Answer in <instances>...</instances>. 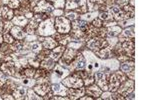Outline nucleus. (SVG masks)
<instances>
[{"instance_id": "nucleus-1", "label": "nucleus", "mask_w": 150, "mask_h": 100, "mask_svg": "<svg viewBox=\"0 0 150 100\" xmlns=\"http://www.w3.org/2000/svg\"><path fill=\"white\" fill-rule=\"evenodd\" d=\"M89 22L82 20V19H77L71 22V29H70V36L73 40H80L85 42L84 37H85L87 31H88Z\"/></svg>"}, {"instance_id": "nucleus-2", "label": "nucleus", "mask_w": 150, "mask_h": 100, "mask_svg": "<svg viewBox=\"0 0 150 100\" xmlns=\"http://www.w3.org/2000/svg\"><path fill=\"white\" fill-rule=\"evenodd\" d=\"M54 19L55 17L50 16L49 18L43 20L42 22L39 23L37 29H36V35L39 36H52L53 34L56 32L54 27Z\"/></svg>"}, {"instance_id": "nucleus-3", "label": "nucleus", "mask_w": 150, "mask_h": 100, "mask_svg": "<svg viewBox=\"0 0 150 100\" xmlns=\"http://www.w3.org/2000/svg\"><path fill=\"white\" fill-rule=\"evenodd\" d=\"M127 79V75L121 70L110 72L109 77H108V90L111 92L117 91L118 87L124 80Z\"/></svg>"}, {"instance_id": "nucleus-4", "label": "nucleus", "mask_w": 150, "mask_h": 100, "mask_svg": "<svg viewBox=\"0 0 150 100\" xmlns=\"http://www.w3.org/2000/svg\"><path fill=\"white\" fill-rule=\"evenodd\" d=\"M64 10H74L78 14H84L88 11L86 0H66Z\"/></svg>"}, {"instance_id": "nucleus-5", "label": "nucleus", "mask_w": 150, "mask_h": 100, "mask_svg": "<svg viewBox=\"0 0 150 100\" xmlns=\"http://www.w3.org/2000/svg\"><path fill=\"white\" fill-rule=\"evenodd\" d=\"M54 27L56 32L60 34H67L70 32V29H71V21H69L64 15L55 17Z\"/></svg>"}, {"instance_id": "nucleus-6", "label": "nucleus", "mask_w": 150, "mask_h": 100, "mask_svg": "<svg viewBox=\"0 0 150 100\" xmlns=\"http://www.w3.org/2000/svg\"><path fill=\"white\" fill-rule=\"evenodd\" d=\"M108 46L107 40L106 38H101V37H94L89 39L85 44V48H87L89 51H91L92 53H95L96 51L100 50L101 48H104Z\"/></svg>"}, {"instance_id": "nucleus-7", "label": "nucleus", "mask_w": 150, "mask_h": 100, "mask_svg": "<svg viewBox=\"0 0 150 100\" xmlns=\"http://www.w3.org/2000/svg\"><path fill=\"white\" fill-rule=\"evenodd\" d=\"M109 70L106 72L98 70L94 73V79H95V83L102 89V91H107L108 90V77L110 74Z\"/></svg>"}, {"instance_id": "nucleus-8", "label": "nucleus", "mask_w": 150, "mask_h": 100, "mask_svg": "<svg viewBox=\"0 0 150 100\" xmlns=\"http://www.w3.org/2000/svg\"><path fill=\"white\" fill-rule=\"evenodd\" d=\"M79 52H81V51L72 49V48H69V47H67V46H66L63 54H62L61 58H60L58 62H59V64H61L62 66L67 68L69 66L70 63L73 61V59L76 57V55L78 54Z\"/></svg>"}, {"instance_id": "nucleus-9", "label": "nucleus", "mask_w": 150, "mask_h": 100, "mask_svg": "<svg viewBox=\"0 0 150 100\" xmlns=\"http://www.w3.org/2000/svg\"><path fill=\"white\" fill-rule=\"evenodd\" d=\"M61 83L63 84L64 86H66L67 88H80V87L84 86L83 80H82L81 78L73 76V75H71V74L64 77L63 79L61 80Z\"/></svg>"}, {"instance_id": "nucleus-10", "label": "nucleus", "mask_w": 150, "mask_h": 100, "mask_svg": "<svg viewBox=\"0 0 150 100\" xmlns=\"http://www.w3.org/2000/svg\"><path fill=\"white\" fill-rule=\"evenodd\" d=\"M86 67V59L83 56L81 52H79L76 55V57L73 59V61L69 64V66L67 67L69 69V71H74V70H80V69H85Z\"/></svg>"}, {"instance_id": "nucleus-11", "label": "nucleus", "mask_w": 150, "mask_h": 100, "mask_svg": "<svg viewBox=\"0 0 150 100\" xmlns=\"http://www.w3.org/2000/svg\"><path fill=\"white\" fill-rule=\"evenodd\" d=\"M134 89H135L134 80L127 78L126 80H124V81L120 84V86L118 87V89H117V92H119L120 94L125 97V96H127L128 94L134 92Z\"/></svg>"}, {"instance_id": "nucleus-12", "label": "nucleus", "mask_w": 150, "mask_h": 100, "mask_svg": "<svg viewBox=\"0 0 150 100\" xmlns=\"http://www.w3.org/2000/svg\"><path fill=\"white\" fill-rule=\"evenodd\" d=\"M53 6L51 3H49L46 0H39L37 4H36L35 7L32 8L33 13H39V12H42V13H51L53 10Z\"/></svg>"}, {"instance_id": "nucleus-13", "label": "nucleus", "mask_w": 150, "mask_h": 100, "mask_svg": "<svg viewBox=\"0 0 150 100\" xmlns=\"http://www.w3.org/2000/svg\"><path fill=\"white\" fill-rule=\"evenodd\" d=\"M16 64L14 60H10V61H7L4 63H1V67H0V70L4 73L7 76H11L14 77L16 73Z\"/></svg>"}, {"instance_id": "nucleus-14", "label": "nucleus", "mask_w": 150, "mask_h": 100, "mask_svg": "<svg viewBox=\"0 0 150 100\" xmlns=\"http://www.w3.org/2000/svg\"><path fill=\"white\" fill-rule=\"evenodd\" d=\"M32 88L39 96L43 97L51 90V83H50V81L40 82V83H36Z\"/></svg>"}, {"instance_id": "nucleus-15", "label": "nucleus", "mask_w": 150, "mask_h": 100, "mask_svg": "<svg viewBox=\"0 0 150 100\" xmlns=\"http://www.w3.org/2000/svg\"><path fill=\"white\" fill-rule=\"evenodd\" d=\"M121 45H122L123 50L127 53L128 56H129L131 59H134L135 58V40H134V38H131L126 41H123L121 43Z\"/></svg>"}, {"instance_id": "nucleus-16", "label": "nucleus", "mask_w": 150, "mask_h": 100, "mask_svg": "<svg viewBox=\"0 0 150 100\" xmlns=\"http://www.w3.org/2000/svg\"><path fill=\"white\" fill-rule=\"evenodd\" d=\"M134 31H135L134 30V25L129 26V27H126V28H123L122 31L120 32V34L117 36L118 41L122 43L123 41H126V40H129V39H131V38H134L135 37Z\"/></svg>"}, {"instance_id": "nucleus-17", "label": "nucleus", "mask_w": 150, "mask_h": 100, "mask_svg": "<svg viewBox=\"0 0 150 100\" xmlns=\"http://www.w3.org/2000/svg\"><path fill=\"white\" fill-rule=\"evenodd\" d=\"M102 92H103L102 89H101L96 83H93V84L89 85V86L85 87V93L90 95V96H92L94 99L100 97V95Z\"/></svg>"}, {"instance_id": "nucleus-18", "label": "nucleus", "mask_w": 150, "mask_h": 100, "mask_svg": "<svg viewBox=\"0 0 150 100\" xmlns=\"http://www.w3.org/2000/svg\"><path fill=\"white\" fill-rule=\"evenodd\" d=\"M94 54L100 58V59H110V58L114 57L112 48H111L110 46H106V47H104V48H101L100 50L96 51Z\"/></svg>"}, {"instance_id": "nucleus-19", "label": "nucleus", "mask_w": 150, "mask_h": 100, "mask_svg": "<svg viewBox=\"0 0 150 100\" xmlns=\"http://www.w3.org/2000/svg\"><path fill=\"white\" fill-rule=\"evenodd\" d=\"M10 33L14 37V39H17V40H24L26 38V36H27V33L25 32L23 27L16 25H13V27L10 30Z\"/></svg>"}, {"instance_id": "nucleus-20", "label": "nucleus", "mask_w": 150, "mask_h": 100, "mask_svg": "<svg viewBox=\"0 0 150 100\" xmlns=\"http://www.w3.org/2000/svg\"><path fill=\"white\" fill-rule=\"evenodd\" d=\"M52 37L57 41L58 44L64 45V46H67V44H68L70 41L73 40L71 36H70L69 33H67V34H60V33H58V32H55L52 35Z\"/></svg>"}, {"instance_id": "nucleus-21", "label": "nucleus", "mask_w": 150, "mask_h": 100, "mask_svg": "<svg viewBox=\"0 0 150 100\" xmlns=\"http://www.w3.org/2000/svg\"><path fill=\"white\" fill-rule=\"evenodd\" d=\"M85 94V87H80V88H68V92H67V96L71 100L79 99Z\"/></svg>"}, {"instance_id": "nucleus-22", "label": "nucleus", "mask_w": 150, "mask_h": 100, "mask_svg": "<svg viewBox=\"0 0 150 100\" xmlns=\"http://www.w3.org/2000/svg\"><path fill=\"white\" fill-rule=\"evenodd\" d=\"M51 90L54 95H61V96H67L68 88L64 86L62 83H52L51 84Z\"/></svg>"}, {"instance_id": "nucleus-23", "label": "nucleus", "mask_w": 150, "mask_h": 100, "mask_svg": "<svg viewBox=\"0 0 150 100\" xmlns=\"http://www.w3.org/2000/svg\"><path fill=\"white\" fill-rule=\"evenodd\" d=\"M26 93H27V87L24 86V85H20L19 84L15 89L12 92V95H13L14 99L16 100H22L25 98Z\"/></svg>"}, {"instance_id": "nucleus-24", "label": "nucleus", "mask_w": 150, "mask_h": 100, "mask_svg": "<svg viewBox=\"0 0 150 100\" xmlns=\"http://www.w3.org/2000/svg\"><path fill=\"white\" fill-rule=\"evenodd\" d=\"M41 44H42L43 48H46V49L52 50L53 48H55L58 44V42L55 40L52 36H44L43 40L41 41Z\"/></svg>"}, {"instance_id": "nucleus-25", "label": "nucleus", "mask_w": 150, "mask_h": 100, "mask_svg": "<svg viewBox=\"0 0 150 100\" xmlns=\"http://www.w3.org/2000/svg\"><path fill=\"white\" fill-rule=\"evenodd\" d=\"M65 48H66V46H64V45H60V44L57 45L56 47L53 48V49L51 50V53H50V57H51L55 62H58L60 58H61L62 54H63Z\"/></svg>"}, {"instance_id": "nucleus-26", "label": "nucleus", "mask_w": 150, "mask_h": 100, "mask_svg": "<svg viewBox=\"0 0 150 100\" xmlns=\"http://www.w3.org/2000/svg\"><path fill=\"white\" fill-rule=\"evenodd\" d=\"M0 12H1V19L2 20H11L14 16V10L9 8L8 6L3 5L0 8Z\"/></svg>"}, {"instance_id": "nucleus-27", "label": "nucleus", "mask_w": 150, "mask_h": 100, "mask_svg": "<svg viewBox=\"0 0 150 100\" xmlns=\"http://www.w3.org/2000/svg\"><path fill=\"white\" fill-rule=\"evenodd\" d=\"M105 3V0H86L88 11H98L99 7Z\"/></svg>"}, {"instance_id": "nucleus-28", "label": "nucleus", "mask_w": 150, "mask_h": 100, "mask_svg": "<svg viewBox=\"0 0 150 100\" xmlns=\"http://www.w3.org/2000/svg\"><path fill=\"white\" fill-rule=\"evenodd\" d=\"M28 21L29 20L24 15H14L13 18L11 19V22L13 23V25L20 26L23 28L28 24Z\"/></svg>"}, {"instance_id": "nucleus-29", "label": "nucleus", "mask_w": 150, "mask_h": 100, "mask_svg": "<svg viewBox=\"0 0 150 100\" xmlns=\"http://www.w3.org/2000/svg\"><path fill=\"white\" fill-rule=\"evenodd\" d=\"M120 70L123 71L125 74H128L129 72H131L132 70H135V63L133 59H129L125 62H122L120 65Z\"/></svg>"}, {"instance_id": "nucleus-30", "label": "nucleus", "mask_w": 150, "mask_h": 100, "mask_svg": "<svg viewBox=\"0 0 150 100\" xmlns=\"http://www.w3.org/2000/svg\"><path fill=\"white\" fill-rule=\"evenodd\" d=\"M38 25H39V23L32 18L28 21V24L24 27V30H25V32L27 33L28 35H33V34H35Z\"/></svg>"}, {"instance_id": "nucleus-31", "label": "nucleus", "mask_w": 150, "mask_h": 100, "mask_svg": "<svg viewBox=\"0 0 150 100\" xmlns=\"http://www.w3.org/2000/svg\"><path fill=\"white\" fill-rule=\"evenodd\" d=\"M55 64H56V62H55L51 57L45 58V59H43L40 61V67L43 68V69L48 70V71H52L53 68L55 66Z\"/></svg>"}, {"instance_id": "nucleus-32", "label": "nucleus", "mask_w": 150, "mask_h": 100, "mask_svg": "<svg viewBox=\"0 0 150 100\" xmlns=\"http://www.w3.org/2000/svg\"><path fill=\"white\" fill-rule=\"evenodd\" d=\"M122 31V28L120 27L118 24L110 27H106V33H107V37H117Z\"/></svg>"}, {"instance_id": "nucleus-33", "label": "nucleus", "mask_w": 150, "mask_h": 100, "mask_svg": "<svg viewBox=\"0 0 150 100\" xmlns=\"http://www.w3.org/2000/svg\"><path fill=\"white\" fill-rule=\"evenodd\" d=\"M98 13H99V11H87L86 13L81 14V15L79 16V18L84 21H86V22L90 23L92 20H94L95 18H97Z\"/></svg>"}, {"instance_id": "nucleus-34", "label": "nucleus", "mask_w": 150, "mask_h": 100, "mask_svg": "<svg viewBox=\"0 0 150 100\" xmlns=\"http://www.w3.org/2000/svg\"><path fill=\"white\" fill-rule=\"evenodd\" d=\"M51 71H48L46 69H43L41 67L36 68L35 70V74H34V79H38V78H48L49 79Z\"/></svg>"}, {"instance_id": "nucleus-35", "label": "nucleus", "mask_w": 150, "mask_h": 100, "mask_svg": "<svg viewBox=\"0 0 150 100\" xmlns=\"http://www.w3.org/2000/svg\"><path fill=\"white\" fill-rule=\"evenodd\" d=\"M11 49L13 51L14 53H17L20 50L23 49V46H24V40H15L13 41V43H11Z\"/></svg>"}, {"instance_id": "nucleus-36", "label": "nucleus", "mask_w": 150, "mask_h": 100, "mask_svg": "<svg viewBox=\"0 0 150 100\" xmlns=\"http://www.w3.org/2000/svg\"><path fill=\"white\" fill-rule=\"evenodd\" d=\"M25 100H41L42 97L39 96L36 92L33 90V88H27V93H26Z\"/></svg>"}, {"instance_id": "nucleus-37", "label": "nucleus", "mask_w": 150, "mask_h": 100, "mask_svg": "<svg viewBox=\"0 0 150 100\" xmlns=\"http://www.w3.org/2000/svg\"><path fill=\"white\" fill-rule=\"evenodd\" d=\"M19 9L23 12V14L27 13L29 11H32V6H31L30 1H29V0H21Z\"/></svg>"}, {"instance_id": "nucleus-38", "label": "nucleus", "mask_w": 150, "mask_h": 100, "mask_svg": "<svg viewBox=\"0 0 150 100\" xmlns=\"http://www.w3.org/2000/svg\"><path fill=\"white\" fill-rule=\"evenodd\" d=\"M2 4L8 6L9 8L13 9V10L20 7V1L19 0H2Z\"/></svg>"}, {"instance_id": "nucleus-39", "label": "nucleus", "mask_w": 150, "mask_h": 100, "mask_svg": "<svg viewBox=\"0 0 150 100\" xmlns=\"http://www.w3.org/2000/svg\"><path fill=\"white\" fill-rule=\"evenodd\" d=\"M64 16L68 19L69 21H74L79 19V16L80 14H78L77 12H75L74 10H64Z\"/></svg>"}, {"instance_id": "nucleus-40", "label": "nucleus", "mask_w": 150, "mask_h": 100, "mask_svg": "<svg viewBox=\"0 0 150 100\" xmlns=\"http://www.w3.org/2000/svg\"><path fill=\"white\" fill-rule=\"evenodd\" d=\"M0 52L4 53V54H7V55L14 54V52L11 49V45L6 42H4V41L0 44Z\"/></svg>"}, {"instance_id": "nucleus-41", "label": "nucleus", "mask_w": 150, "mask_h": 100, "mask_svg": "<svg viewBox=\"0 0 150 100\" xmlns=\"http://www.w3.org/2000/svg\"><path fill=\"white\" fill-rule=\"evenodd\" d=\"M98 18L100 19V20H102L103 22H104V21H110V20H114V19H113L112 14H111L110 12L108 11V10L99 12V13H98Z\"/></svg>"}, {"instance_id": "nucleus-42", "label": "nucleus", "mask_w": 150, "mask_h": 100, "mask_svg": "<svg viewBox=\"0 0 150 100\" xmlns=\"http://www.w3.org/2000/svg\"><path fill=\"white\" fill-rule=\"evenodd\" d=\"M50 53H51V50L46 49V48H42V49L40 50V52H38L37 54H36V58L41 61V60L45 59V58L50 57Z\"/></svg>"}, {"instance_id": "nucleus-43", "label": "nucleus", "mask_w": 150, "mask_h": 100, "mask_svg": "<svg viewBox=\"0 0 150 100\" xmlns=\"http://www.w3.org/2000/svg\"><path fill=\"white\" fill-rule=\"evenodd\" d=\"M21 82L24 86L29 87V88H32L33 86L36 84V80L34 78H30V77H23L21 78Z\"/></svg>"}, {"instance_id": "nucleus-44", "label": "nucleus", "mask_w": 150, "mask_h": 100, "mask_svg": "<svg viewBox=\"0 0 150 100\" xmlns=\"http://www.w3.org/2000/svg\"><path fill=\"white\" fill-rule=\"evenodd\" d=\"M117 24L122 29L129 27V26H133L134 25V17H133V18H129V19H124V20H120V21H118Z\"/></svg>"}, {"instance_id": "nucleus-45", "label": "nucleus", "mask_w": 150, "mask_h": 100, "mask_svg": "<svg viewBox=\"0 0 150 100\" xmlns=\"http://www.w3.org/2000/svg\"><path fill=\"white\" fill-rule=\"evenodd\" d=\"M84 87H87L89 85L95 83V79H94V73H89V75L87 76L85 79H83Z\"/></svg>"}, {"instance_id": "nucleus-46", "label": "nucleus", "mask_w": 150, "mask_h": 100, "mask_svg": "<svg viewBox=\"0 0 150 100\" xmlns=\"http://www.w3.org/2000/svg\"><path fill=\"white\" fill-rule=\"evenodd\" d=\"M2 37H3V41H4V42L8 43V44H11V43H13V41L15 40L13 36L11 35L10 32L2 33Z\"/></svg>"}, {"instance_id": "nucleus-47", "label": "nucleus", "mask_w": 150, "mask_h": 100, "mask_svg": "<svg viewBox=\"0 0 150 100\" xmlns=\"http://www.w3.org/2000/svg\"><path fill=\"white\" fill-rule=\"evenodd\" d=\"M35 68L29 66V67H26L24 69V75L25 77H30V78H33L34 77V74H35Z\"/></svg>"}, {"instance_id": "nucleus-48", "label": "nucleus", "mask_w": 150, "mask_h": 100, "mask_svg": "<svg viewBox=\"0 0 150 100\" xmlns=\"http://www.w3.org/2000/svg\"><path fill=\"white\" fill-rule=\"evenodd\" d=\"M4 26H3V32L2 33H7L10 32L11 28L13 27V23L11 22V20H3Z\"/></svg>"}, {"instance_id": "nucleus-49", "label": "nucleus", "mask_w": 150, "mask_h": 100, "mask_svg": "<svg viewBox=\"0 0 150 100\" xmlns=\"http://www.w3.org/2000/svg\"><path fill=\"white\" fill-rule=\"evenodd\" d=\"M65 2H66V0H56L54 3H52V6L53 8L56 9H64Z\"/></svg>"}, {"instance_id": "nucleus-50", "label": "nucleus", "mask_w": 150, "mask_h": 100, "mask_svg": "<svg viewBox=\"0 0 150 100\" xmlns=\"http://www.w3.org/2000/svg\"><path fill=\"white\" fill-rule=\"evenodd\" d=\"M10 60H13L12 55H7V54H4V53L0 52V62L4 63V62H7V61H10Z\"/></svg>"}, {"instance_id": "nucleus-51", "label": "nucleus", "mask_w": 150, "mask_h": 100, "mask_svg": "<svg viewBox=\"0 0 150 100\" xmlns=\"http://www.w3.org/2000/svg\"><path fill=\"white\" fill-rule=\"evenodd\" d=\"M125 99V97L123 96L117 91H114V92H111V100H123Z\"/></svg>"}, {"instance_id": "nucleus-52", "label": "nucleus", "mask_w": 150, "mask_h": 100, "mask_svg": "<svg viewBox=\"0 0 150 100\" xmlns=\"http://www.w3.org/2000/svg\"><path fill=\"white\" fill-rule=\"evenodd\" d=\"M50 14H51V16H53V17L63 16L64 15V9H56V8H54Z\"/></svg>"}, {"instance_id": "nucleus-53", "label": "nucleus", "mask_w": 150, "mask_h": 100, "mask_svg": "<svg viewBox=\"0 0 150 100\" xmlns=\"http://www.w3.org/2000/svg\"><path fill=\"white\" fill-rule=\"evenodd\" d=\"M106 40H107L108 46H110V47H113L116 43L119 42L117 37H106Z\"/></svg>"}, {"instance_id": "nucleus-54", "label": "nucleus", "mask_w": 150, "mask_h": 100, "mask_svg": "<svg viewBox=\"0 0 150 100\" xmlns=\"http://www.w3.org/2000/svg\"><path fill=\"white\" fill-rule=\"evenodd\" d=\"M90 23L92 24L94 27H96V28H100V27H102V26H103V21L100 20V19H99L98 17H97V18L94 19V20L91 21Z\"/></svg>"}, {"instance_id": "nucleus-55", "label": "nucleus", "mask_w": 150, "mask_h": 100, "mask_svg": "<svg viewBox=\"0 0 150 100\" xmlns=\"http://www.w3.org/2000/svg\"><path fill=\"white\" fill-rule=\"evenodd\" d=\"M117 61H119L120 63H122V62H125V61H127V60H129V59H131V58L128 56L127 53H124V54H121V55H119V56H117ZM134 60V59H133Z\"/></svg>"}, {"instance_id": "nucleus-56", "label": "nucleus", "mask_w": 150, "mask_h": 100, "mask_svg": "<svg viewBox=\"0 0 150 100\" xmlns=\"http://www.w3.org/2000/svg\"><path fill=\"white\" fill-rule=\"evenodd\" d=\"M7 79H8V78H7V75H5L1 70H0V86H2V85L5 83Z\"/></svg>"}, {"instance_id": "nucleus-57", "label": "nucleus", "mask_w": 150, "mask_h": 100, "mask_svg": "<svg viewBox=\"0 0 150 100\" xmlns=\"http://www.w3.org/2000/svg\"><path fill=\"white\" fill-rule=\"evenodd\" d=\"M1 98L2 99H4V100H13L14 99V97H13V95L12 94H3L1 96Z\"/></svg>"}, {"instance_id": "nucleus-58", "label": "nucleus", "mask_w": 150, "mask_h": 100, "mask_svg": "<svg viewBox=\"0 0 150 100\" xmlns=\"http://www.w3.org/2000/svg\"><path fill=\"white\" fill-rule=\"evenodd\" d=\"M79 99H80V100H93L94 98H93L92 96H90V95L87 94L86 96H84V95H83V96L80 97V98H79Z\"/></svg>"}, {"instance_id": "nucleus-59", "label": "nucleus", "mask_w": 150, "mask_h": 100, "mask_svg": "<svg viewBox=\"0 0 150 100\" xmlns=\"http://www.w3.org/2000/svg\"><path fill=\"white\" fill-rule=\"evenodd\" d=\"M134 74H135V70H132V71L131 72H129V73H128V74H127V78H129V79H133V80H134Z\"/></svg>"}, {"instance_id": "nucleus-60", "label": "nucleus", "mask_w": 150, "mask_h": 100, "mask_svg": "<svg viewBox=\"0 0 150 100\" xmlns=\"http://www.w3.org/2000/svg\"><path fill=\"white\" fill-rule=\"evenodd\" d=\"M3 26H4V23H3V20L0 19V32H3Z\"/></svg>"}, {"instance_id": "nucleus-61", "label": "nucleus", "mask_w": 150, "mask_h": 100, "mask_svg": "<svg viewBox=\"0 0 150 100\" xmlns=\"http://www.w3.org/2000/svg\"><path fill=\"white\" fill-rule=\"evenodd\" d=\"M3 42V37H2V33L0 32V44Z\"/></svg>"}, {"instance_id": "nucleus-62", "label": "nucleus", "mask_w": 150, "mask_h": 100, "mask_svg": "<svg viewBox=\"0 0 150 100\" xmlns=\"http://www.w3.org/2000/svg\"><path fill=\"white\" fill-rule=\"evenodd\" d=\"M46 1H48L49 3H51V4H52V3H54V2L56 1V0H46Z\"/></svg>"}, {"instance_id": "nucleus-63", "label": "nucleus", "mask_w": 150, "mask_h": 100, "mask_svg": "<svg viewBox=\"0 0 150 100\" xmlns=\"http://www.w3.org/2000/svg\"><path fill=\"white\" fill-rule=\"evenodd\" d=\"M0 67H1V62H0Z\"/></svg>"}]
</instances>
